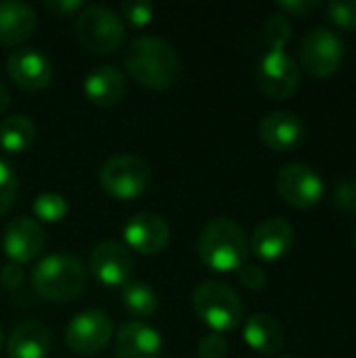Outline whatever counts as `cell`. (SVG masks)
Instances as JSON below:
<instances>
[{
    "mask_svg": "<svg viewBox=\"0 0 356 358\" xmlns=\"http://www.w3.org/2000/svg\"><path fill=\"white\" fill-rule=\"evenodd\" d=\"M128 73L149 90H166L176 84L180 76V57L174 46L153 34L134 38L124 55Z\"/></svg>",
    "mask_w": 356,
    "mask_h": 358,
    "instance_id": "cell-1",
    "label": "cell"
},
{
    "mask_svg": "<svg viewBox=\"0 0 356 358\" xmlns=\"http://www.w3.org/2000/svg\"><path fill=\"white\" fill-rule=\"evenodd\" d=\"M197 256L210 271L231 273L248 264L250 241L243 229L231 218L210 220L197 239Z\"/></svg>",
    "mask_w": 356,
    "mask_h": 358,
    "instance_id": "cell-2",
    "label": "cell"
},
{
    "mask_svg": "<svg viewBox=\"0 0 356 358\" xmlns=\"http://www.w3.org/2000/svg\"><path fill=\"white\" fill-rule=\"evenodd\" d=\"M34 292L55 304H65L76 300L86 289V266L73 254H48L36 262L31 268Z\"/></svg>",
    "mask_w": 356,
    "mask_h": 358,
    "instance_id": "cell-3",
    "label": "cell"
},
{
    "mask_svg": "<svg viewBox=\"0 0 356 358\" xmlns=\"http://www.w3.org/2000/svg\"><path fill=\"white\" fill-rule=\"evenodd\" d=\"M193 308L214 334L233 331L243 321V302L239 294L231 285L216 279L204 281L195 287Z\"/></svg>",
    "mask_w": 356,
    "mask_h": 358,
    "instance_id": "cell-4",
    "label": "cell"
},
{
    "mask_svg": "<svg viewBox=\"0 0 356 358\" xmlns=\"http://www.w3.org/2000/svg\"><path fill=\"white\" fill-rule=\"evenodd\" d=\"M76 36L86 50L94 55H111L126 40V23L113 8L90 4L78 13Z\"/></svg>",
    "mask_w": 356,
    "mask_h": 358,
    "instance_id": "cell-5",
    "label": "cell"
},
{
    "mask_svg": "<svg viewBox=\"0 0 356 358\" xmlns=\"http://www.w3.org/2000/svg\"><path fill=\"white\" fill-rule=\"evenodd\" d=\"M151 182L149 164L136 153H120L103 162L99 170L101 189L120 201H130L141 197Z\"/></svg>",
    "mask_w": 356,
    "mask_h": 358,
    "instance_id": "cell-6",
    "label": "cell"
},
{
    "mask_svg": "<svg viewBox=\"0 0 356 358\" xmlns=\"http://www.w3.org/2000/svg\"><path fill=\"white\" fill-rule=\"evenodd\" d=\"M256 84L269 99H292L300 88V65L285 48H269L256 67Z\"/></svg>",
    "mask_w": 356,
    "mask_h": 358,
    "instance_id": "cell-7",
    "label": "cell"
},
{
    "mask_svg": "<svg viewBox=\"0 0 356 358\" xmlns=\"http://www.w3.org/2000/svg\"><path fill=\"white\" fill-rule=\"evenodd\" d=\"M300 67L313 78L334 76L344 61V44L332 29H311L300 42Z\"/></svg>",
    "mask_w": 356,
    "mask_h": 358,
    "instance_id": "cell-8",
    "label": "cell"
},
{
    "mask_svg": "<svg viewBox=\"0 0 356 358\" xmlns=\"http://www.w3.org/2000/svg\"><path fill=\"white\" fill-rule=\"evenodd\" d=\"M113 338V321L99 308L78 313L65 327V344L76 355H97Z\"/></svg>",
    "mask_w": 356,
    "mask_h": 358,
    "instance_id": "cell-9",
    "label": "cell"
},
{
    "mask_svg": "<svg viewBox=\"0 0 356 358\" xmlns=\"http://www.w3.org/2000/svg\"><path fill=\"white\" fill-rule=\"evenodd\" d=\"M277 193L298 210L315 208L325 193L321 176L306 164H285L277 174Z\"/></svg>",
    "mask_w": 356,
    "mask_h": 358,
    "instance_id": "cell-10",
    "label": "cell"
},
{
    "mask_svg": "<svg viewBox=\"0 0 356 358\" xmlns=\"http://www.w3.org/2000/svg\"><path fill=\"white\" fill-rule=\"evenodd\" d=\"M6 73L21 90H42L55 76L52 59L40 48H17L6 59Z\"/></svg>",
    "mask_w": 356,
    "mask_h": 358,
    "instance_id": "cell-11",
    "label": "cell"
},
{
    "mask_svg": "<svg viewBox=\"0 0 356 358\" xmlns=\"http://www.w3.org/2000/svg\"><path fill=\"white\" fill-rule=\"evenodd\" d=\"M124 241L136 254H159L170 243V224L157 212H138L126 220Z\"/></svg>",
    "mask_w": 356,
    "mask_h": 358,
    "instance_id": "cell-12",
    "label": "cell"
},
{
    "mask_svg": "<svg viewBox=\"0 0 356 358\" xmlns=\"http://www.w3.org/2000/svg\"><path fill=\"white\" fill-rule=\"evenodd\" d=\"M90 273L107 287H124L132 281L134 260L126 245L118 241H101L90 254Z\"/></svg>",
    "mask_w": 356,
    "mask_h": 358,
    "instance_id": "cell-13",
    "label": "cell"
},
{
    "mask_svg": "<svg viewBox=\"0 0 356 358\" xmlns=\"http://www.w3.org/2000/svg\"><path fill=\"white\" fill-rule=\"evenodd\" d=\"M44 241L46 235L42 224L31 216H19L6 224L2 235V250L10 262L27 264L40 256Z\"/></svg>",
    "mask_w": 356,
    "mask_h": 358,
    "instance_id": "cell-14",
    "label": "cell"
},
{
    "mask_svg": "<svg viewBox=\"0 0 356 358\" xmlns=\"http://www.w3.org/2000/svg\"><path fill=\"white\" fill-rule=\"evenodd\" d=\"M258 136L269 149L277 153H287L300 147V143L304 141V124L294 111H271L260 120Z\"/></svg>",
    "mask_w": 356,
    "mask_h": 358,
    "instance_id": "cell-15",
    "label": "cell"
},
{
    "mask_svg": "<svg viewBox=\"0 0 356 358\" xmlns=\"http://www.w3.org/2000/svg\"><path fill=\"white\" fill-rule=\"evenodd\" d=\"M164 340L145 321H126L115 334V358H162Z\"/></svg>",
    "mask_w": 356,
    "mask_h": 358,
    "instance_id": "cell-16",
    "label": "cell"
},
{
    "mask_svg": "<svg viewBox=\"0 0 356 358\" xmlns=\"http://www.w3.org/2000/svg\"><path fill=\"white\" fill-rule=\"evenodd\" d=\"M294 245V227L279 216L262 220L250 239V252L264 262H275L283 258Z\"/></svg>",
    "mask_w": 356,
    "mask_h": 358,
    "instance_id": "cell-17",
    "label": "cell"
},
{
    "mask_svg": "<svg viewBox=\"0 0 356 358\" xmlns=\"http://www.w3.org/2000/svg\"><path fill=\"white\" fill-rule=\"evenodd\" d=\"M86 99L97 107H113L126 94V78L115 65H99L82 82Z\"/></svg>",
    "mask_w": 356,
    "mask_h": 358,
    "instance_id": "cell-18",
    "label": "cell"
},
{
    "mask_svg": "<svg viewBox=\"0 0 356 358\" xmlns=\"http://www.w3.org/2000/svg\"><path fill=\"white\" fill-rule=\"evenodd\" d=\"M52 348V336L38 321H21L6 340L8 358H46Z\"/></svg>",
    "mask_w": 356,
    "mask_h": 358,
    "instance_id": "cell-19",
    "label": "cell"
},
{
    "mask_svg": "<svg viewBox=\"0 0 356 358\" xmlns=\"http://www.w3.org/2000/svg\"><path fill=\"white\" fill-rule=\"evenodd\" d=\"M38 25L36 10L23 0H0V44L25 42Z\"/></svg>",
    "mask_w": 356,
    "mask_h": 358,
    "instance_id": "cell-20",
    "label": "cell"
},
{
    "mask_svg": "<svg viewBox=\"0 0 356 358\" xmlns=\"http://www.w3.org/2000/svg\"><path fill=\"white\" fill-rule=\"evenodd\" d=\"M245 344L258 355H277L285 344V331L281 323L266 313L252 315L243 325Z\"/></svg>",
    "mask_w": 356,
    "mask_h": 358,
    "instance_id": "cell-21",
    "label": "cell"
},
{
    "mask_svg": "<svg viewBox=\"0 0 356 358\" xmlns=\"http://www.w3.org/2000/svg\"><path fill=\"white\" fill-rule=\"evenodd\" d=\"M36 141V124L25 113H10L0 122V147L6 153H21Z\"/></svg>",
    "mask_w": 356,
    "mask_h": 358,
    "instance_id": "cell-22",
    "label": "cell"
},
{
    "mask_svg": "<svg viewBox=\"0 0 356 358\" xmlns=\"http://www.w3.org/2000/svg\"><path fill=\"white\" fill-rule=\"evenodd\" d=\"M122 302L126 306V310L134 317H151L157 306H159V298L155 294V289L145 283V281H128L124 287H122Z\"/></svg>",
    "mask_w": 356,
    "mask_h": 358,
    "instance_id": "cell-23",
    "label": "cell"
},
{
    "mask_svg": "<svg viewBox=\"0 0 356 358\" xmlns=\"http://www.w3.org/2000/svg\"><path fill=\"white\" fill-rule=\"evenodd\" d=\"M31 210L36 214V220L42 222H61L69 214V201L55 191H44L36 195Z\"/></svg>",
    "mask_w": 356,
    "mask_h": 358,
    "instance_id": "cell-24",
    "label": "cell"
},
{
    "mask_svg": "<svg viewBox=\"0 0 356 358\" xmlns=\"http://www.w3.org/2000/svg\"><path fill=\"white\" fill-rule=\"evenodd\" d=\"M264 38L269 48H285L292 38L290 19L281 13H273L264 23Z\"/></svg>",
    "mask_w": 356,
    "mask_h": 358,
    "instance_id": "cell-25",
    "label": "cell"
},
{
    "mask_svg": "<svg viewBox=\"0 0 356 358\" xmlns=\"http://www.w3.org/2000/svg\"><path fill=\"white\" fill-rule=\"evenodd\" d=\"M19 195V178L8 162L0 157V216L6 214Z\"/></svg>",
    "mask_w": 356,
    "mask_h": 358,
    "instance_id": "cell-26",
    "label": "cell"
},
{
    "mask_svg": "<svg viewBox=\"0 0 356 358\" xmlns=\"http://www.w3.org/2000/svg\"><path fill=\"white\" fill-rule=\"evenodd\" d=\"M120 13H122V21H126L128 25L145 27L155 17V4L147 0H126L122 2Z\"/></svg>",
    "mask_w": 356,
    "mask_h": 358,
    "instance_id": "cell-27",
    "label": "cell"
},
{
    "mask_svg": "<svg viewBox=\"0 0 356 358\" xmlns=\"http://www.w3.org/2000/svg\"><path fill=\"white\" fill-rule=\"evenodd\" d=\"M325 15L340 29L356 31V0H350V2H344V0L327 2L325 4Z\"/></svg>",
    "mask_w": 356,
    "mask_h": 358,
    "instance_id": "cell-28",
    "label": "cell"
},
{
    "mask_svg": "<svg viewBox=\"0 0 356 358\" xmlns=\"http://www.w3.org/2000/svg\"><path fill=\"white\" fill-rule=\"evenodd\" d=\"M227 355H229V342L222 334L210 331L197 344V357L199 358H227Z\"/></svg>",
    "mask_w": 356,
    "mask_h": 358,
    "instance_id": "cell-29",
    "label": "cell"
},
{
    "mask_svg": "<svg viewBox=\"0 0 356 358\" xmlns=\"http://www.w3.org/2000/svg\"><path fill=\"white\" fill-rule=\"evenodd\" d=\"M334 203L340 212L356 216V180H340L336 185Z\"/></svg>",
    "mask_w": 356,
    "mask_h": 358,
    "instance_id": "cell-30",
    "label": "cell"
},
{
    "mask_svg": "<svg viewBox=\"0 0 356 358\" xmlns=\"http://www.w3.org/2000/svg\"><path fill=\"white\" fill-rule=\"evenodd\" d=\"M237 275H239L241 285L248 287V289H252V292H262L266 287V281H269L264 268L262 266H256V264H243L237 271Z\"/></svg>",
    "mask_w": 356,
    "mask_h": 358,
    "instance_id": "cell-31",
    "label": "cell"
},
{
    "mask_svg": "<svg viewBox=\"0 0 356 358\" xmlns=\"http://www.w3.org/2000/svg\"><path fill=\"white\" fill-rule=\"evenodd\" d=\"M321 6L319 0H281L277 2V8L285 17H306L315 13Z\"/></svg>",
    "mask_w": 356,
    "mask_h": 358,
    "instance_id": "cell-32",
    "label": "cell"
},
{
    "mask_svg": "<svg viewBox=\"0 0 356 358\" xmlns=\"http://www.w3.org/2000/svg\"><path fill=\"white\" fill-rule=\"evenodd\" d=\"M23 281H25V273H23L21 264L8 262L0 268V285L4 289H17L23 285Z\"/></svg>",
    "mask_w": 356,
    "mask_h": 358,
    "instance_id": "cell-33",
    "label": "cell"
},
{
    "mask_svg": "<svg viewBox=\"0 0 356 358\" xmlns=\"http://www.w3.org/2000/svg\"><path fill=\"white\" fill-rule=\"evenodd\" d=\"M44 6L57 15H71V13H80L86 4L80 0H46Z\"/></svg>",
    "mask_w": 356,
    "mask_h": 358,
    "instance_id": "cell-34",
    "label": "cell"
},
{
    "mask_svg": "<svg viewBox=\"0 0 356 358\" xmlns=\"http://www.w3.org/2000/svg\"><path fill=\"white\" fill-rule=\"evenodd\" d=\"M8 105H10V92H8V88L0 82V115L8 109Z\"/></svg>",
    "mask_w": 356,
    "mask_h": 358,
    "instance_id": "cell-35",
    "label": "cell"
},
{
    "mask_svg": "<svg viewBox=\"0 0 356 358\" xmlns=\"http://www.w3.org/2000/svg\"><path fill=\"white\" fill-rule=\"evenodd\" d=\"M2 342H4V338H2V329H0V348H2Z\"/></svg>",
    "mask_w": 356,
    "mask_h": 358,
    "instance_id": "cell-36",
    "label": "cell"
},
{
    "mask_svg": "<svg viewBox=\"0 0 356 358\" xmlns=\"http://www.w3.org/2000/svg\"><path fill=\"white\" fill-rule=\"evenodd\" d=\"M355 245H356V231H355Z\"/></svg>",
    "mask_w": 356,
    "mask_h": 358,
    "instance_id": "cell-37",
    "label": "cell"
},
{
    "mask_svg": "<svg viewBox=\"0 0 356 358\" xmlns=\"http://www.w3.org/2000/svg\"><path fill=\"white\" fill-rule=\"evenodd\" d=\"M281 358H290V357H281Z\"/></svg>",
    "mask_w": 356,
    "mask_h": 358,
    "instance_id": "cell-38",
    "label": "cell"
}]
</instances>
